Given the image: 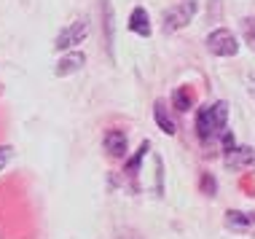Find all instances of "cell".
I'll use <instances>...</instances> for the list:
<instances>
[{"instance_id": "cell-14", "label": "cell", "mask_w": 255, "mask_h": 239, "mask_svg": "<svg viewBox=\"0 0 255 239\" xmlns=\"http://www.w3.org/2000/svg\"><path fill=\"white\" fill-rule=\"evenodd\" d=\"M245 35L255 46V19H247V22H245Z\"/></svg>"}, {"instance_id": "cell-16", "label": "cell", "mask_w": 255, "mask_h": 239, "mask_svg": "<svg viewBox=\"0 0 255 239\" xmlns=\"http://www.w3.org/2000/svg\"><path fill=\"white\" fill-rule=\"evenodd\" d=\"M202 186H204V191H207V196L215 194V180H212L210 175H204V177H202Z\"/></svg>"}, {"instance_id": "cell-2", "label": "cell", "mask_w": 255, "mask_h": 239, "mask_svg": "<svg viewBox=\"0 0 255 239\" xmlns=\"http://www.w3.org/2000/svg\"><path fill=\"white\" fill-rule=\"evenodd\" d=\"M194 13H196V0H183V3L172 5L167 11V16H164V30L167 32L183 30V27L194 19Z\"/></svg>"}, {"instance_id": "cell-6", "label": "cell", "mask_w": 255, "mask_h": 239, "mask_svg": "<svg viewBox=\"0 0 255 239\" xmlns=\"http://www.w3.org/2000/svg\"><path fill=\"white\" fill-rule=\"evenodd\" d=\"M226 164L229 167H255V151L253 148H226Z\"/></svg>"}, {"instance_id": "cell-13", "label": "cell", "mask_w": 255, "mask_h": 239, "mask_svg": "<svg viewBox=\"0 0 255 239\" xmlns=\"http://www.w3.org/2000/svg\"><path fill=\"white\" fill-rule=\"evenodd\" d=\"M116 239H142L134 229H119L116 231Z\"/></svg>"}, {"instance_id": "cell-10", "label": "cell", "mask_w": 255, "mask_h": 239, "mask_svg": "<svg viewBox=\"0 0 255 239\" xmlns=\"http://www.w3.org/2000/svg\"><path fill=\"white\" fill-rule=\"evenodd\" d=\"M153 116H156V124L164 129L167 134H175V121H172V116L167 111V105L164 102H156L153 105Z\"/></svg>"}, {"instance_id": "cell-11", "label": "cell", "mask_w": 255, "mask_h": 239, "mask_svg": "<svg viewBox=\"0 0 255 239\" xmlns=\"http://www.w3.org/2000/svg\"><path fill=\"white\" fill-rule=\"evenodd\" d=\"M172 102H175L177 111H191V108H194V92H191L188 86H180L172 94Z\"/></svg>"}, {"instance_id": "cell-4", "label": "cell", "mask_w": 255, "mask_h": 239, "mask_svg": "<svg viewBox=\"0 0 255 239\" xmlns=\"http://www.w3.org/2000/svg\"><path fill=\"white\" fill-rule=\"evenodd\" d=\"M86 35H89V22H86V19H75L73 24H67L65 30L59 32V38H57V49H59V51L73 49V46L84 43Z\"/></svg>"}, {"instance_id": "cell-1", "label": "cell", "mask_w": 255, "mask_h": 239, "mask_svg": "<svg viewBox=\"0 0 255 239\" xmlns=\"http://www.w3.org/2000/svg\"><path fill=\"white\" fill-rule=\"evenodd\" d=\"M226 121H229V105L226 102H215V105L204 108L196 119V134L202 142H210L215 134H220L226 129Z\"/></svg>"}, {"instance_id": "cell-5", "label": "cell", "mask_w": 255, "mask_h": 239, "mask_svg": "<svg viewBox=\"0 0 255 239\" xmlns=\"http://www.w3.org/2000/svg\"><path fill=\"white\" fill-rule=\"evenodd\" d=\"M105 151H108V156H113V159H124V156H127V134H124L121 129H110L105 134Z\"/></svg>"}, {"instance_id": "cell-3", "label": "cell", "mask_w": 255, "mask_h": 239, "mask_svg": "<svg viewBox=\"0 0 255 239\" xmlns=\"http://www.w3.org/2000/svg\"><path fill=\"white\" fill-rule=\"evenodd\" d=\"M207 49H210V54H215V57H234L239 51V43H237L231 30H215L207 35Z\"/></svg>"}, {"instance_id": "cell-8", "label": "cell", "mask_w": 255, "mask_h": 239, "mask_svg": "<svg viewBox=\"0 0 255 239\" xmlns=\"http://www.w3.org/2000/svg\"><path fill=\"white\" fill-rule=\"evenodd\" d=\"M129 30L137 32V35L148 38L150 35V22H148V11L145 8H134L132 16H129Z\"/></svg>"}, {"instance_id": "cell-7", "label": "cell", "mask_w": 255, "mask_h": 239, "mask_svg": "<svg viewBox=\"0 0 255 239\" xmlns=\"http://www.w3.org/2000/svg\"><path fill=\"white\" fill-rule=\"evenodd\" d=\"M86 62V57L81 51H73V54H67V57H62L59 59V65H57V76H70V73H78L81 67H84Z\"/></svg>"}, {"instance_id": "cell-12", "label": "cell", "mask_w": 255, "mask_h": 239, "mask_svg": "<svg viewBox=\"0 0 255 239\" xmlns=\"http://www.w3.org/2000/svg\"><path fill=\"white\" fill-rule=\"evenodd\" d=\"M145 151H148V142H142L140 151H137V156H132V161L127 164V175H129V177H134V175H137V169H140L142 159H145Z\"/></svg>"}, {"instance_id": "cell-9", "label": "cell", "mask_w": 255, "mask_h": 239, "mask_svg": "<svg viewBox=\"0 0 255 239\" xmlns=\"http://www.w3.org/2000/svg\"><path fill=\"white\" fill-rule=\"evenodd\" d=\"M226 226L237 229V231L250 229V226H255V213H237V210H229V213H226Z\"/></svg>"}, {"instance_id": "cell-15", "label": "cell", "mask_w": 255, "mask_h": 239, "mask_svg": "<svg viewBox=\"0 0 255 239\" xmlns=\"http://www.w3.org/2000/svg\"><path fill=\"white\" fill-rule=\"evenodd\" d=\"M8 161H11V148L8 145H0V169H3Z\"/></svg>"}]
</instances>
